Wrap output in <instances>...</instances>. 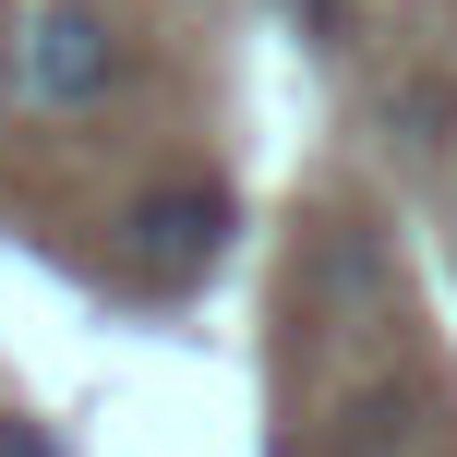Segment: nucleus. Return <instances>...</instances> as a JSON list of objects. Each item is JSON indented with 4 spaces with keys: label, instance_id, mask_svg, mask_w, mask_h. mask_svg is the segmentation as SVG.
I'll use <instances>...</instances> for the list:
<instances>
[{
    "label": "nucleus",
    "instance_id": "nucleus-1",
    "mask_svg": "<svg viewBox=\"0 0 457 457\" xmlns=\"http://www.w3.org/2000/svg\"><path fill=\"white\" fill-rule=\"evenodd\" d=\"M133 72H145V48H133V24H120L109 0H37L24 37H12V96L37 120L109 109V96H133Z\"/></svg>",
    "mask_w": 457,
    "mask_h": 457
},
{
    "label": "nucleus",
    "instance_id": "nucleus-2",
    "mask_svg": "<svg viewBox=\"0 0 457 457\" xmlns=\"http://www.w3.org/2000/svg\"><path fill=\"white\" fill-rule=\"evenodd\" d=\"M217 253H228V193L217 181H145L120 205V265L157 277V289H193Z\"/></svg>",
    "mask_w": 457,
    "mask_h": 457
},
{
    "label": "nucleus",
    "instance_id": "nucleus-3",
    "mask_svg": "<svg viewBox=\"0 0 457 457\" xmlns=\"http://www.w3.org/2000/svg\"><path fill=\"white\" fill-rule=\"evenodd\" d=\"M0 457H72L48 421H24V410H0Z\"/></svg>",
    "mask_w": 457,
    "mask_h": 457
}]
</instances>
